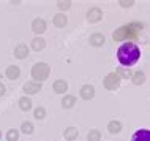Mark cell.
I'll return each mask as SVG.
<instances>
[{"label":"cell","instance_id":"8fae6325","mask_svg":"<svg viewBox=\"0 0 150 141\" xmlns=\"http://www.w3.org/2000/svg\"><path fill=\"white\" fill-rule=\"evenodd\" d=\"M5 75H6V78H8V79L14 81V79H18V78H19V75H21V70H19V67H16V65H10V67H6Z\"/></svg>","mask_w":150,"mask_h":141},{"label":"cell","instance_id":"3957f363","mask_svg":"<svg viewBox=\"0 0 150 141\" xmlns=\"http://www.w3.org/2000/svg\"><path fill=\"white\" fill-rule=\"evenodd\" d=\"M49 73H51V68L44 62H38L32 67V78L36 83H43L44 79H47L49 78Z\"/></svg>","mask_w":150,"mask_h":141},{"label":"cell","instance_id":"ba28073f","mask_svg":"<svg viewBox=\"0 0 150 141\" xmlns=\"http://www.w3.org/2000/svg\"><path fill=\"white\" fill-rule=\"evenodd\" d=\"M81 98L84 100H92L93 97H95V87L92 86V84H86V86L81 87Z\"/></svg>","mask_w":150,"mask_h":141},{"label":"cell","instance_id":"6da1fadb","mask_svg":"<svg viewBox=\"0 0 150 141\" xmlns=\"http://www.w3.org/2000/svg\"><path fill=\"white\" fill-rule=\"evenodd\" d=\"M117 59H119L120 65H123V68L133 67L137 60L141 59V49L136 43L127 41L123 43L119 49H117Z\"/></svg>","mask_w":150,"mask_h":141},{"label":"cell","instance_id":"2e32d148","mask_svg":"<svg viewBox=\"0 0 150 141\" xmlns=\"http://www.w3.org/2000/svg\"><path fill=\"white\" fill-rule=\"evenodd\" d=\"M76 105V97L74 95H70V94H65V97L62 98V106L65 110H70Z\"/></svg>","mask_w":150,"mask_h":141},{"label":"cell","instance_id":"52a82bcc","mask_svg":"<svg viewBox=\"0 0 150 141\" xmlns=\"http://www.w3.org/2000/svg\"><path fill=\"white\" fill-rule=\"evenodd\" d=\"M32 30H33L36 35L44 33V32H46V21L41 19V18L33 19V21H32Z\"/></svg>","mask_w":150,"mask_h":141},{"label":"cell","instance_id":"4fadbf2b","mask_svg":"<svg viewBox=\"0 0 150 141\" xmlns=\"http://www.w3.org/2000/svg\"><path fill=\"white\" fill-rule=\"evenodd\" d=\"M88 41H90L92 46H103L104 41H106V38H104L103 33H92L90 38H88Z\"/></svg>","mask_w":150,"mask_h":141},{"label":"cell","instance_id":"7a4b0ae2","mask_svg":"<svg viewBox=\"0 0 150 141\" xmlns=\"http://www.w3.org/2000/svg\"><path fill=\"white\" fill-rule=\"evenodd\" d=\"M141 30H142V24H139V22H131V24H128V26L119 27V29L114 32L112 38H114V41L134 40V38H137V35L141 33Z\"/></svg>","mask_w":150,"mask_h":141},{"label":"cell","instance_id":"d6986e66","mask_svg":"<svg viewBox=\"0 0 150 141\" xmlns=\"http://www.w3.org/2000/svg\"><path fill=\"white\" fill-rule=\"evenodd\" d=\"M108 130H109V133H112V135L119 133V132L122 130V124L119 122V120H111V122L108 124Z\"/></svg>","mask_w":150,"mask_h":141},{"label":"cell","instance_id":"ac0fdd59","mask_svg":"<svg viewBox=\"0 0 150 141\" xmlns=\"http://www.w3.org/2000/svg\"><path fill=\"white\" fill-rule=\"evenodd\" d=\"M19 108H21L22 111H30L32 110V100L29 98V97H21V98H19Z\"/></svg>","mask_w":150,"mask_h":141},{"label":"cell","instance_id":"cb8c5ba5","mask_svg":"<svg viewBox=\"0 0 150 141\" xmlns=\"http://www.w3.org/2000/svg\"><path fill=\"white\" fill-rule=\"evenodd\" d=\"M33 118H35V119H38V120L44 119V118H46V110H44L43 106L35 108V111H33Z\"/></svg>","mask_w":150,"mask_h":141},{"label":"cell","instance_id":"4316f807","mask_svg":"<svg viewBox=\"0 0 150 141\" xmlns=\"http://www.w3.org/2000/svg\"><path fill=\"white\" fill-rule=\"evenodd\" d=\"M119 3H120L122 8H131L134 2H131V0H128V2H127V0H122V2H119Z\"/></svg>","mask_w":150,"mask_h":141},{"label":"cell","instance_id":"484cf974","mask_svg":"<svg viewBox=\"0 0 150 141\" xmlns=\"http://www.w3.org/2000/svg\"><path fill=\"white\" fill-rule=\"evenodd\" d=\"M57 6L60 11H67L71 8V2H57Z\"/></svg>","mask_w":150,"mask_h":141},{"label":"cell","instance_id":"7402d4cb","mask_svg":"<svg viewBox=\"0 0 150 141\" xmlns=\"http://www.w3.org/2000/svg\"><path fill=\"white\" fill-rule=\"evenodd\" d=\"M87 141H101V133H100V130L93 128V130L88 132V135H87Z\"/></svg>","mask_w":150,"mask_h":141},{"label":"cell","instance_id":"f1b7e54d","mask_svg":"<svg viewBox=\"0 0 150 141\" xmlns=\"http://www.w3.org/2000/svg\"><path fill=\"white\" fill-rule=\"evenodd\" d=\"M0 140H2V130H0Z\"/></svg>","mask_w":150,"mask_h":141},{"label":"cell","instance_id":"30bf717a","mask_svg":"<svg viewBox=\"0 0 150 141\" xmlns=\"http://www.w3.org/2000/svg\"><path fill=\"white\" fill-rule=\"evenodd\" d=\"M131 141H150V130L147 128H141V130H136L134 135H133Z\"/></svg>","mask_w":150,"mask_h":141},{"label":"cell","instance_id":"7c38bea8","mask_svg":"<svg viewBox=\"0 0 150 141\" xmlns=\"http://www.w3.org/2000/svg\"><path fill=\"white\" fill-rule=\"evenodd\" d=\"M52 87H54V92H57V94H65L68 90V83L65 79H57V81H54Z\"/></svg>","mask_w":150,"mask_h":141},{"label":"cell","instance_id":"83f0119b","mask_svg":"<svg viewBox=\"0 0 150 141\" xmlns=\"http://www.w3.org/2000/svg\"><path fill=\"white\" fill-rule=\"evenodd\" d=\"M3 95H5V86L0 83V97H3Z\"/></svg>","mask_w":150,"mask_h":141},{"label":"cell","instance_id":"5bb4252c","mask_svg":"<svg viewBox=\"0 0 150 141\" xmlns=\"http://www.w3.org/2000/svg\"><path fill=\"white\" fill-rule=\"evenodd\" d=\"M67 22H68V18L63 13H57L54 16V19H52V24H54L55 27H59V29L65 27V26H67Z\"/></svg>","mask_w":150,"mask_h":141},{"label":"cell","instance_id":"5b68a950","mask_svg":"<svg viewBox=\"0 0 150 141\" xmlns=\"http://www.w3.org/2000/svg\"><path fill=\"white\" fill-rule=\"evenodd\" d=\"M103 18V11L98 6H92L90 10L87 11V21L88 22H98Z\"/></svg>","mask_w":150,"mask_h":141},{"label":"cell","instance_id":"9a60e30c","mask_svg":"<svg viewBox=\"0 0 150 141\" xmlns=\"http://www.w3.org/2000/svg\"><path fill=\"white\" fill-rule=\"evenodd\" d=\"M78 135H79V130L76 127H68V128H65V132H63L65 140H68V141H74L78 138Z\"/></svg>","mask_w":150,"mask_h":141},{"label":"cell","instance_id":"8992f818","mask_svg":"<svg viewBox=\"0 0 150 141\" xmlns=\"http://www.w3.org/2000/svg\"><path fill=\"white\" fill-rule=\"evenodd\" d=\"M41 83H36V81H27L24 84V92L27 95H33V94H38L41 90Z\"/></svg>","mask_w":150,"mask_h":141},{"label":"cell","instance_id":"9c48e42d","mask_svg":"<svg viewBox=\"0 0 150 141\" xmlns=\"http://www.w3.org/2000/svg\"><path fill=\"white\" fill-rule=\"evenodd\" d=\"M29 52H30V49L25 43H19V45L14 48V56L18 59H25L27 56H29Z\"/></svg>","mask_w":150,"mask_h":141},{"label":"cell","instance_id":"d4e9b609","mask_svg":"<svg viewBox=\"0 0 150 141\" xmlns=\"http://www.w3.org/2000/svg\"><path fill=\"white\" fill-rule=\"evenodd\" d=\"M21 132H24L25 135H30L32 132H33V124L29 122V120H27V122H22V125H21Z\"/></svg>","mask_w":150,"mask_h":141},{"label":"cell","instance_id":"44dd1931","mask_svg":"<svg viewBox=\"0 0 150 141\" xmlns=\"http://www.w3.org/2000/svg\"><path fill=\"white\" fill-rule=\"evenodd\" d=\"M115 73L120 76V79H122V78H123V79H128V78H131V76H133V71L129 70V68H123V67H120L119 70L115 71Z\"/></svg>","mask_w":150,"mask_h":141},{"label":"cell","instance_id":"ffe728a7","mask_svg":"<svg viewBox=\"0 0 150 141\" xmlns=\"http://www.w3.org/2000/svg\"><path fill=\"white\" fill-rule=\"evenodd\" d=\"M131 78H133V83H134L136 86H142V84L145 83V75L142 73V71H134Z\"/></svg>","mask_w":150,"mask_h":141},{"label":"cell","instance_id":"277c9868","mask_svg":"<svg viewBox=\"0 0 150 141\" xmlns=\"http://www.w3.org/2000/svg\"><path fill=\"white\" fill-rule=\"evenodd\" d=\"M104 87H106L108 90H115V89H119V86H120V76L115 73H109L106 75V78H104Z\"/></svg>","mask_w":150,"mask_h":141},{"label":"cell","instance_id":"603a6c76","mask_svg":"<svg viewBox=\"0 0 150 141\" xmlns=\"http://www.w3.org/2000/svg\"><path fill=\"white\" fill-rule=\"evenodd\" d=\"M19 140V130L16 128H10L6 133V141H18Z\"/></svg>","mask_w":150,"mask_h":141},{"label":"cell","instance_id":"e0dca14e","mask_svg":"<svg viewBox=\"0 0 150 141\" xmlns=\"http://www.w3.org/2000/svg\"><path fill=\"white\" fill-rule=\"evenodd\" d=\"M44 46H46V41H44L43 37H35L32 40V49L33 51H41L44 49Z\"/></svg>","mask_w":150,"mask_h":141}]
</instances>
